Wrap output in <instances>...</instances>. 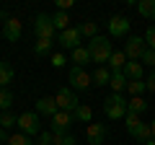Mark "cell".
<instances>
[{
	"label": "cell",
	"mask_w": 155,
	"mask_h": 145,
	"mask_svg": "<svg viewBox=\"0 0 155 145\" xmlns=\"http://www.w3.org/2000/svg\"><path fill=\"white\" fill-rule=\"evenodd\" d=\"M127 62H129V60H127V55H124V52H114V55H111V60H109V70H111V72H122Z\"/></svg>",
	"instance_id": "e0dca14e"
},
{
	"label": "cell",
	"mask_w": 155,
	"mask_h": 145,
	"mask_svg": "<svg viewBox=\"0 0 155 145\" xmlns=\"http://www.w3.org/2000/svg\"><path fill=\"white\" fill-rule=\"evenodd\" d=\"M60 112V106H57V99L54 96H44V99L36 101V114H47V117H54V114Z\"/></svg>",
	"instance_id": "4fadbf2b"
},
{
	"label": "cell",
	"mask_w": 155,
	"mask_h": 145,
	"mask_svg": "<svg viewBox=\"0 0 155 145\" xmlns=\"http://www.w3.org/2000/svg\"><path fill=\"white\" fill-rule=\"evenodd\" d=\"M145 49H147V44H145V36H129V42L124 44V55H127L129 62H140L145 55Z\"/></svg>",
	"instance_id": "277c9868"
},
{
	"label": "cell",
	"mask_w": 155,
	"mask_h": 145,
	"mask_svg": "<svg viewBox=\"0 0 155 145\" xmlns=\"http://www.w3.org/2000/svg\"><path fill=\"white\" fill-rule=\"evenodd\" d=\"M11 104H13V93L8 88H0V109L3 112H8L11 109Z\"/></svg>",
	"instance_id": "83f0119b"
},
{
	"label": "cell",
	"mask_w": 155,
	"mask_h": 145,
	"mask_svg": "<svg viewBox=\"0 0 155 145\" xmlns=\"http://www.w3.org/2000/svg\"><path fill=\"white\" fill-rule=\"evenodd\" d=\"M70 60L75 62V67H83L85 62H91V60H93V57H91L88 47H78L75 52H70Z\"/></svg>",
	"instance_id": "9a60e30c"
},
{
	"label": "cell",
	"mask_w": 155,
	"mask_h": 145,
	"mask_svg": "<svg viewBox=\"0 0 155 145\" xmlns=\"http://www.w3.org/2000/svg\"><path fill=\"white\" fill-rule=\"evenodd\" d=\"M49 49H52V39H36V44H34L36 55H47Z\"/></svg>",
	"instance_id": "f546056e"
},
{
	"label": "cell",
	"mask_w": 155,
	"mask_h": 145,
	"mask_svg": "<svg viewBox=\"0 0 155 145\" xmlns=\"http://www.w3.org/2000/svg\"><path fill=\"white\" fill-rule=\"evenodd\" d=\"M109 80H111L109 67H96L93 70V86H109Z\"/></svg>",
	"instance_id": "44dd1931"
},
{
	"label": "cell",
	"mask_w": 155,
	"mask_h": 145,
	"mask_svg": "<svg viewBox=\"0 0 155 145\" xmlns=\"http://www.w3.org/2000/svg\"><path fill=\"white\" fill-rule=\"evenodd\" d=\"M142 65H153L155 67V49H145V55H142Z\"/></svg>",
	"instance_id": "e575fe53"
},
{
	"label": "cell",
	"mask_w": 155,
	"mask_h": 145,
	"mask_svg": "<svg viewBox=\"0 0 155 145\" xmlns=\"http://www.w3.org/2000/svg\"><path fill=\"white\" fill-rule=\"evenodd\" d=\"M54 145H75L72 135H54Z\"/></svg>",
	"instance_id": "d6a6232c"
},
{
	"label": "cell",
	"mask_w": 155,
	"mask_h": 145,
	"mask_svg": "<svg viewBox=\"0 0 155 145\" xmlns=\"http://www.w3.org/2000/svg\"><path fill=\"white\" fill-rule=\"evenodd\" d=\"M72 122H75V117H72V112H57L54 117H52V132L54 135H70V127Z\"/></svg>",
	"instance_id": "5b68a950"
},
{
	"label": "cell",
	"mask_w": 155,
	"mask_h": 145,
	"mask_svg": "<svg viewBox=\"0 0 155 145\" xmlns=\"http://www.w3.org/2000/svg\"><path fill=\"white\" fill-rule=\"evenodd\" d=\"M150 132H153V137H155V119L150 122Z\"/></svg>",
	"instance_id": "ab89813d"
},
{
	"label": "cell",
	"mask_w": 155,
	"mask_h": 145,
	"mask_svg": "<svg viewBox=\"0 0 155 145\" xmlns=\"http://www.w3.org/2000/svg\"><path fill=\"white\" fill-rule=\"evenodd\" d=\"M132 137H134V140H140V143H147V140L153 137V132H150V124H145V122H142V124H140V127L132 132Z\"/></svg>",
	"instance_id": "484cf974"
},
{
	"label": "cell",
	"mask_w": 155,
	"mask_h": 145,
	"mask_svg": "<svg viewBox=\"0 0 155 145\" xmlns=\"http://www.w3.org/2000/svg\"><path fill=\"white\" fill-rule=\"evenodd\" d=\"M145 44H147V49H155V23L147 29V34H145Z\"/></svg>",
	"instance_id": "1f68e13d"
},
{
	"label": "cell",
	"mask_w": 155,
	"mask_h": 145,
	"mask_svg": "<svg viewBox=\"0 0 155 145\" xmlns=\"http://www.w3.org/2000/svg\"><path fill=\"white\" fill-rule=\"evenodd\" d=\"M127 91H129V99H132V96H142L147 91V86H145V80H129Z\"/></svg>",
	"instance_id": "d4e9b609"
},
{
	"label": "cell",
	"mask_w": 155,
	"mask_h": 145,
	"mask_svg": "<svg viewBox=\"0 0 155 145\" xmlns=\"http://www.w3.org/2000/svg\"><path fill=\"white\" fill-rule=\"evenodd\" d=\"M34 31H36V39H52V36H54V23H52V16L39 13L36 21H34Z\"/></svg>",
	"instance_id": "52a82bcc"
},
{
	"label": "cell",
	"mask_w": 155,
	"mask_h": 145,
	"mask_svg": "<svg viewBox=\"0 0 155 145\" xmlns=\"http://www.w3.org/2000/svg\"><path fill=\"white\" fill-rule=\"evenodd\" d=\"M88 52H91V57H93V62H98V67H106V62L114 55L109 36H96V39H91L88 42Z\"/></svg>",
	"instance_id": "6da1fadb"
},
{
	"label": "cell",
	"mask_w": 155,
	"mask_h": 145,
	"mask_svg": "<svg viewBox=\"0 0 155 145\" xmlns=\"http://www.w3.org/2000/svg\"><path fill=\"white\" fill-rule=\"evenodd\" d=\"M36 145H54V132H41V137H39V143Z\"/></svg>",
	"instance_id": "836d02e7"
},
{
	"label": "cell",
	"mask_w": 155,
	"mask_h": 145,
	"mask_svg": "<svg viewBox=\"0 0 155 145\" xmlns=\"http://www.w3.org/2000/svg\"><path fill=\"white\" fill-rule=\"evenodd\" d=\"M18 122V117H13L11 112H0V127L3 130H8V127H13V124Z\"/></svg>",
	"instance_id": "f1b7e54d"
},
{
	"label": "cell",
	"mask_w": 155,
	"mask_h": 145,
	"mask_svg": "<svg viewBox=\"0 0 155 145\" xmlns=\"http://www.w3.org/2000/svg\"><path fill=\"white\" fill-rule=\"evenodd\" d=\"M54 99H57L60 112H75L78 106H80V101H78V96H75V91H72V88H60Z\"/></svg>",
	"instance_id": "8992f818"
},
{
	"label": "cell",
	"mask_w": 155,
	"mask_h": 145,
	"mask_svg": "<svg viewBox=\"0 0 155 145\" xmlns=\"http://www.w3.org/2000/svg\"><path fill=\"white\" fill-rule=\"evenodd\" d=\"M85 140H88V145H104L106 140V127L98 122H91L85 124Z\"/></svg>",
	"instance_id": "30bf717a"
},
{
	"label": "cell",
	"mask_w": 155,
	"mask_h": 145,
	"mask_svg": "<svg viewBox=\"0 0 155 145\" xmlns=\"http://www.w3.org/2000/svg\"><path fill=\"white\" fill-rule=\"evenodd\" d=\"M57 8H60V11H70V8H72V0H57Z\"/></svg>",
	"instance_id": "8d00e7d4"
},
{
	"label": "cell",
	"mask_w": 155,
	"mask_h": 145,
	"mask_svg": "<svg viewBox=\"0 0 155 145\" xmlns=\"http://www.w3.org/2000/svg\"><path fill=\"white\" fill-rule=\"evenodd\" d=\"M124 122H127V130H129V135L134 132V130L142 124V119H140V114H132V112H127V117H124Z\"/></svg>",
	"instance_id": "4316f807"
},
{
	"label": "cell",
	"mask_w": 155,
	"mask_h": 145,
	"mask_svg": "<svg viewBox=\"0 0 155 145\" xmlns=\"http://www.w3.org/2000/svg\"><path fill=\"white\" fill-rule=\"evenodd\" d=\"M67 78H70V86L75 91H88L91 86H93V75H91L85 67H70V72H67Z\"/></svg>",
	"instance_id": "3957f363"
},
{
	"label": "cell",
	"mask_w": 155,
	"mask_h": 145,
	"mask_svg": "<svg viewBox=\"0 0 155 145\" xmlns=\"http://www.w3.org/2000/svg\"><path fill=\"white\" fill-rule=\"evenodd\" d=\"M3 34H5L8 42H18V39H21V34H23V23L18 21V18L8 16L5 23H3Z\"/></svg>",
	"instance_id": "8fae6325"
},
{
	"label": "cell",
	"mask_w": 155,
	"mask_h": 145,
	"mask_svg": "<svg viewBox=\"0 0 155 145\" xmlns=\"http://www.w3.org/2000/svg\"><path fill=\"white\" fill-rule=\"evenodd\" d=\"M142 70H145L142 62H127L122 72L127 75V80H142Z\"/></svg>",
	"instance_id": "5bb4252c"
},
{
	"label": "cell",
	"mask_w": 155,
	"mask_h": 145,
	"mask_svg": "<svg viewBox=\"0 0 155 145\" xmlns=\"http://www.w3.org/2000/svg\"><path fill=\"white\" fill-rule=\"evenodd\" d=\"M145 86H147V91H150V93H155V72H150V78L145 80Z\"/></svg>",
	"instance_id": "74e56055"
},
{
	"label": "cell",
	"mask_w": 155,
	"mask_h": 145,
	"mask_svg": "<svg viewBox=\"0 0 155 145\" xmlns=\"http://www.w3.org/2000/svg\"><path fill=\"white\" fill-rule=\"evenodd\" d=\"M52 65H54V67H65V55H62V52L52 55Z\"/></svg>",
	"instance_id": "d590c367"
},
{
	"label": "cell",
	"mask_w": 155,
	"mask_h": 145,
	"mask_svg": "<svg viewBox=\"0 0 155 145\" xmlns=\"http://www.w3.org/2000/svg\"><path fill=\"white\" fill-rule=\"evenodd\" d=\"M127 31H129V18H124V16H114V18L109 21V34H111V36L122 39V36H127Z\"/></svg>",
	"instance_id": "7c38bea8"
},
{
	"label": "cell",
	"mask_w": 155,
	"mask_h": 145,
	"mask_svg": "<svg viewBox=\"0 0 155 145\" xmlns=\"http://www.w3.org/2000/svg\"><path fill=\"white\" fill-rule=\"evenodd\" d=\"M145 145H155V137H150V140H147V143H145Z\"/></svg>",
	"instance_id": "60d3db41"
},
{
	"label": "cell",
	"mask_w": 155,
	"mask_h": 145,
	"mask_svg": "<svg viewBox=\"0 0 155 145\" xmlns=\"http://www.w3.org/2000/svg\"><path fill=\"white\" fill-rule=\"evenodd\" d=\"M127 75L124 72H111V80H109V86H111V91L114 93H122V91H127Z\"/></svg>",
	"instance_id": "2e32d148"
},
{
	"label": "cell",
	"mask_w": 155,
	"mask_h": 145,
	"mask_svg": "<svg viewBox=\"0 0 155 145\" xmlns=\"http://www.w3.org/2000/svg\"><path fill=\"white\" fill-rule=\"evenodd\" d=\"M8 145H34V143L28 140V135L18 132V135H11V140H8Z\"/></svg>",
	"instance_id": "4dcf8cb0"
},
{
	"label": "cell",
	"mask_w": 155,
	"mask_h": 145,
	"mask_svg": "<svg viewBox=\"0 0 155 145\" xmlns=\"http://www.w3.org/2000/svg\"><path fill=\"white\" fill-rule=\"evenodd\" d=\"M52 23H54V31H67L70 29V16H67L65 11H57L54 16H52Z\"/></svg>",
	"instance_id": "ac0fdd59"
},
{
	"label": "cell",
	"mask_w": 155,
	"mask_h": 145,
	"mask_svg": "<svg viewBox=\"0 0 155 145\" xmlns=\"http://www.w3.org/2000/svg\"><path fill=\"white\" fill-rule=\"evenodd\" d=\"M13 67L8 65V62H0V88H8V83L13 80Z\"/></svg>",
	"instance_id": "7402d4cb"
},
{
	"label": "cell",
	"mask_w": 155,
	"mask_h": 145,
	"mask_svg": "<svg viewBox=\"0 0 155 145\" xmlns=\"http://www.w3.org/2000/svg\"><path fill=\"white\" fill-rule=\"evenodd\" d=\"M80 39H83V36H80V29H78V26H70L67 31L60 34V47H62V49L75 52L78 47H83V44H80Z\"/></svg>",
	"instance_id": "ba28073f"
},
{
	"label": "cell",
	"mask_w": 155,
	"mask_h": 145,
	"mask_svg": "<svg viewBox=\"0 0 155 145\" xmlns=\"http://www.w3.org/2000/svg\"><path fill=\"white\" fill-rule=\"evenodd\" d=\"M127 104H129V99H124V93H111L104 101V112L109 114V119H124L129 112Z\"/></svg>",
	"instance_id": "7a4b0ae2"
},
{
	"label": "cell",
	"mask_w": 155,
	"mask_h": 145,
	"mask_svg": "<svg viewBox=\"0 0 155 145\" xmlns=\"http://www.w3.org/2000/svg\"><path fill=\"white\" fill-rule=\"evenodd\" d=\"M18 127H21L23 135H36L39 132V114L36 112H23L21 117H18Z\"/></svg>",
	"instance_id": "9c48e42d"
},
{
	"label": "cell",
	"mask_w": 155,
	"mask_h": 145,
	"mask_svg": "<svg viewBox=\"0 0 155 145\" xmlns=\"http://www.w3.org/2000/svg\"><path fill=\"white\" fill-rule=\"evenodd\" d=\"M78 29H80V36H88V42L98 36V34H96V31H98V26H96L93 21H83V23H80Z\"/></svg>",
	"instance_id": "603a6c76"
},
{
	"label": "cell",
	"mask_w": 155,
	"mask_h": 145,
	"mask_svg": "<svg viewBox=\"0 0 155 145\" xmlns=\"http://www.w3.org/2000/svg\"><path fill=\"white\" fill-rule=\"evenodd\" d=\"M137 11L142 18H150V21H155V0H140L137 3Z\"/></svg>",
	"instance_id": "ffe728a7"
},
{
	"label": "cell",
	"mask_w": 155,
	"mask_h": 145,
	"mask_svg": "<svg viewBox=\"0 0 155 145\" xmlns=\"http://www.w3.org/2000/svg\"><path fill=\"white\" fill-rule=\"evenodd\" d=\"M11 140V135H8V130H0V143H8Z\"/></svg>",
	"instance_id": "f35d334b"
},
{
	"label": "cell",
	"mask_w": 155,
	"mask_h": 145,
	"mask_svg": "<svg viewBox=\"0 0 155 145\" xmlns=\"http://www.w3.org/2000/svg\"><path fill=\"white\" fill-rule=\"evenodd\" d=\"M127 106H129V112H132V114H142L145 109H147V104H145V99H142V96H132Z\"/></svg>",
	"instance_id": "cb8c5ba5"
},
{
	"label": "cell",
	"mask_w": 155,
	"mask_h": 145,
	"mask_svg": "<svg viewBox=\"0 0 155 145\" xmlns=\"http://www.w3.org/2000/svg\"><path fill=\"white\" fill-rule=\"evenodd\" d=\"M72 117H75V122H85V124H91V119H93V109H91L88 104H80L72 112Z\"/></svg>",
	"instance_id": "d6986e66"
}]
</instances>
